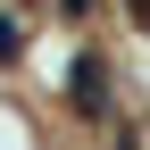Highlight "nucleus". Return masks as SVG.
<instances>
[{
	"label": "nucleus",
	"mask_w": 150,
	"mask_h": 150,
	"mask_svg": "<svg viewBox=\"0 0 150 150\" xmlns=\"http://www.w3.org/2000/svg\"><path fill=\"white\" fill-rule=\"evenodd\" d=\"M8 50H17V25H0V59H8Z\"/></svg>",
	"instance_id": "1"
}]
</instances>
